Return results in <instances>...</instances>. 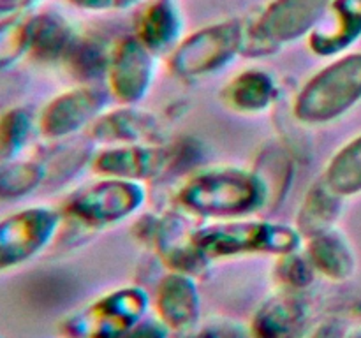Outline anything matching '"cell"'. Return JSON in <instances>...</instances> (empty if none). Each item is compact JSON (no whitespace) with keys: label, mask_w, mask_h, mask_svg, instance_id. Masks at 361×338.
Instances as JSON below:
<instances>
[{"label":"cell","mask_w":361,"mask_h":338,"mask_svg":"<svg viewBox=\"0 0 361 338\" xmlns=\"http://www.w3.org/2000/svg\"><path fill=\"white\" fill-rule=\"evenodd\" d=\"M152 296L130 284L99 296L60 324L63 338H123L148 315Z\"/></svg>","instance_id":"obj_1"},{"label":"cell","mask_w":361,"mask_h":338,"mask_svg":"<svg viewBox=\"0 0 361 338\" xmlns=\"http://www.w3.org/2000/svg\"><path fill=\"white\" fill-rule=\"evenodd\" d=\"M331 0H271L245 23L242 53L270 55L281 46L309 37Z\"/></svg>","instance_id":"obj_2"},{"label":"cell","mask_w":361,"mask_h":338,"mask_svg":"<svg viewBox=\"0 0 361 338\" xmlns=\"http://www.w3.org/2000/svg\"><path fill=\"white\" fill-rule=\"evenodd\" d=\"M361 99V53L345 55L314 76L296 101L302 122L323 123L344 115Z\"/></svg>","instance_id":"obj_3"},{"label":"cell","mask_w":361,"mask_h":338,"mask_svg":"<svg viewBox=\"0 0 361 338\" xmlns=\"http://www.w3.org/2000/svg\"><path fill=\"white\" fill-rule=\"evenodd\" d=\"M180 203L194 213L229 217L263 206V192L254 175L222 169L190 180L180 190Z\"/></svg>","instance_id":"obj_4"},{"label":"cell","mask_w":361,"mask_h":338,"mask_svg":"<svg viewBox=\"0 0 361 338\" xmlns=\"http://www.w3.org/2000/svg\"><path fill=\"white\" fill-rule=\"evenodd\" d=\"M194 242L208 261L238 254H277L298 250L300 236L295 229L267 222L215 224L194 232Z\"/></svg>","instance_id":"obj_5"},{"label":"cell","mask_w":361,"mask_h":338,"mask_svg":"<svg viewBox=\"0 0 361 338\" xmlns=\"http://www.w3.org/2000/svg\"><path fill=\"white\" fill-rule=\"evenodd\" d=\"M245 23L226 20L200 28L178 42L171 65L182 76H201L224 67L243 49Z\"/></svg>","instance_id":"obj_6"},{"label":"cell","mask_w":361,"mask_h":338,"mask_svg":"<svg viewBox=\"0 0 361 338\" xmlns=\"http://www.w3.org/2000/svg\"><path fill=\"white\" fill-rule=\"evenodd\" d=\"M59 218L46 206L23 208L0 218V273L39 256L55 236Z\"/></svg>","instance_id":"obj_7"},{"label":"cell","mask_w":361,"mask_h":338,"mask_svg":"<svg viewBox=\"0 0 361 338\" xmlns=\"http://www.w3.org/2000/svg\"><path fill=\"white\" fill-rule=\"evenodd\" d=\"M143 187L133 180H108L87 187L66 204V213L87 224L104 225L133 213L143 203Z\"/></svg>","instance_id":"obj_8"},{"label":"cell","mask_w":361,"mask_h":338,"mask_svg":"<svg viewBox=\"0 0 361 338\" xmlns=\"http://www.w3.org/2000/svg\"><path fill=\"white\" fill-rule=\"evenodd\" d=\"M155 317L169 327L173 334H189L200 327L201 292L196 278L190 275L169 271L155 287L152 298Z\"/></svg>","instance_id":"obj_9"},{"label":"cell","mask_w":361,"mask_h":338,"mask_svg":"<svg viewBox=\"0 0 361 338\" xmlns=\"http://www.w3.org/2000/svg\"><path fill=\"white\" fill-rule=\"evenodd\" d=\"M312 320L303 292H281L264 299L250 319L252 338H307Z\"/></svg>","instance_id":"obj_10"},{"label":"cell","mask_w":361,"mask_h":338,"mask_svg":"<svg viewBox=\"0 0 361 338\" xmlns=\"http://www.w3.org/2000/svg\"><path fill=\"white\" fill-rule=\"evenodd\" d=\"M154 53L136 35L122 37L109 53V87L122 102H136L147 94L154 70Z\"/></svg>","instance_id":"obj_11"},{"label":"cell","mask_w":361,"mask_h":338,"mask_svg":"<svg viewBox=\"0 0 361 338\" xmlns=\"http://www.w3.org/2000/svg\"><path fill=\"white\" fill-rule=\"evenodd\" d=\"M104 104V95L95 88H78L53 99L39 116V130L42 136L56 137L69 136L81 125L97 115Z\"/></svg>","instance_id":"obj_12"},{"label":"cell","mask_w":361,"mask_h":338,"mask_svg":"<svg viewBox=\"0 0 361 338\" xmlns=\"http://www.w3.org/2000/svg\"><path fill=\"white\" fill-rule=\"evenodd\" d=\"M361 35V0H331L323 20L310 32V49L331 56L348 49Z\"/></svg>","instance_id":"obj_13"},{"label":"cell","mask_w":361,"mask_h":338,"mask_svg":"<svg viewBox=\"0 0 361 338\" xmlns=\"http://www.w3.org/2000/svg\"><path fill=\"white\" fill-rule=\"evenodd\" d=\"M183 18L175 0H148L136 18V37L152 53L178 44Z\"/></svg>","instance_id":"obj_14"},{"label":"cell","mask_w":361,"mask_h":338,"mask_svg":"<svg viewBox=\"0 0 361 338\" xmlns=\"http://www.w3.org/2000/svg\"><path fill=\"white\" fill-rule=\"evenodd\" d=\"M169 164V151L161 148L127 146L102 154L95 161L99 173L120 180L148 178L164 171Z\"/></svg>","instance_id":"obj_15"},{"label":"cell","mask_w":361,"mask_h":338,"mask_svg":"<svg viewBox=\"0 0 361 338\" xmlns=\"http://www.w3.org/2000/svg\"><path fill=\"white\" fill-rule=\"evenodd\" d=\"M74 35L69 21L60 13L42 11L30 14V49L28 55L39 62L66 58Z\"/></svg>","instance_id":"obj_16"},{"label":"cell","mask_w":361,"mask_h":338,"mask_svg":"<svg viewBox=\"0 0 361 338\" xmlns=\"http://www.w3.org/2000/svg\"><path fill=\"white\" fill-rule=\"evenodd\" d=\"M307 257L317 275L331 282H345L355 275L356 259L345 239L335 232L312 236L307 249Z\"/></svg>","instance_id":"obj_17"},{"label":"cell","mask_w":361,"mask_h":338,"mask_svg":"<svg viewBox=\"0 0 361 338\" xmlns=\"http://www.w3.org/2000/svg\"><path fill=\"white\" fill-rule=\"evenodd\" d=\"M157 123L143 111H115L95 122L92 136L102 141L137 143L155 137Z\"/></svg>","instance_id":"obj_18"},{"label":"cell","mask_w":361,"mask_h":338,"mask_svg":"<svg viewBox=\"0 0 361 338\" xmlns=\"http://www.w3.org/2000/svg\"><path fill=\"white\" fill-rule=\"evenodd\" d=\"M224 97L226 102L236 111L259 113L274 101V81L261 70H245L229 83Z\"/></svg>","instance_id":"obj_19"},{"label":"cell","mask_w":361,"mask_h":338,"mask_svg":"<svg viewBox=\"0 0 361 338\" xmlns=\"http://www.w3.org/2000/svg\"><path fill=\"white\" fill-rule=\"evenodd\" d=\"M338 194L328 187L326 182L317 183L307 194L298 215L300 232L309 236H317L326 232L337 220L338 210H341V199Z\"/></svg>","instance_id":"obj_20"},{"label":"cell","mask_w":361,"mask_h":338,"mask_svg":"<svg viewBox=\"0 0 361 338\" xmlns=\"http://www.w3.org/2000/svg\"><path fill=\"white\" fill-rule=\"evenodd\" d=\"M293 165L288 154L279 146H270L263 151L254 171L263 192V206H275L284 197L291 182Z\"/></svg>","instance_id":"obj_21"},{"label":"cell","mask_w":361,"mask_h":338,"mask_svg":"<svg viewBox=\"0 0 361 338\" xmlns=\"http://www.w3.org/2000/svg\"><path fill=\"white\" fill-rule=\"evenodd\" d=\"M324 182L341 197L361 192V136L331 158Z\"/></svg>","instance_id":"obj_22"},{"label":"cell","mask_w":361,"mask_h":338,"mask_svg":"<svg viewBox=\"0 0 361 338\" xmlns=\"http://www.w3.org/2000/svg\"><path fill=\"white\" fill-rule=\"evenodd\" d=\"M46 178L44 164L35 161L0 162V201H13L34 192Z\"/></svg>","instance_id":"obj_23"},{"label":"cell","mask_w":361,"mask_h":338,"mask_svg":"<svg viewBox=\"0 0 361 338\" xmlns=\"http://www.w3.org/2000/svg\"><path fill=\"white\" fill-rule=\"evenodd\" d=\"M30 49V13L14 14L0 21V70L20 62Z\"/></svg>","instance_id":"obj_24"},{"label":"cell","mask_w":361,"mask_h":338,"mask_svg":"<svg viewBox=\"0 0 361 338\" xmlns=\"http://www.w3.org/2000/svg\"><path fill=\"white\" fill-rule=\"evenodd\" d=\"M34 130L32 115L23 108L7 109L0 115V162L14 161L27 146Z\"/></svg>","instance_id":"obj_25"},{"label":"cell","mask_w":361,"mask_h":338,"mask_svg":"<svg viewBox=\"0 0 361 338\" xmlns=\"http://www.w3.org/2000/svg\"><path fill=\"white\" fill-rule=\"evenodd\" d=\"M316 275L309 257L300 256L298 252L281 256V261L275 266V280L284 291L303 292L314 284Z\"/></svg>","instance_id":"obj_26"},{"label":"cell","mask_w":361,"mask_h":338,"mask_svg":"<svg viewBox=\"0 0 361 338\" xmlns=\"http://www.w3.org/2000/svg\"><path fill=\"white\" fill-rule=\"evenodd\" d=\"M66 60L74 74L81 77H94L108 69L109 55H106L90 39H74Z\"/></svg>","instance_id":"obj_27"},{"label":"cell","mask_w":361,"mask_h":338,"mask_svg":"<svg viewBox=\"0 0 361 338\" xmlns=\"http://www.w3.org/2000/svg\"><path fill=\"white\" fill-rule=\"evenodd\" d=\"M196 331L200 338H252L249 326L245 327L235 320H217L197 327Z\"/></svg>","instance_id":"obj_28"},{"label":"cell","mask_w":361,"mask_h":338,"mask_svg":"<svg viewBox=\"0 0 361 338\" xmlns=\"http://www.w3.org/2000/svg\"><path fill=\"white\" fill-rule=\"evenodd\" d=\"M173 333L169 327L157 317L147 315L136 324L123 338H171Z\"/></svg>","instance_id":"obj_29"},{"label":"cell","mask_w":361,"mask_h":338,"mask_svg":"<svg viewBox=\"0 0 361 338\" xmlns=\"http://www.w3.org/2000/svg\"><path fill=\"white\" fill-rule=\"evenodd\" d=\"M73 7L81 11H90V13H106V11L129 9L137 6L145 0H67Z\"/></svg>","instance_id":"obj_30"},{"label":"cell","mask_w":361,"mask_h":338,"mask_svg":"<svg viewBox=\"0 0 361 338\" xmlns=\"http://www.w3.org/2000/svg\"><path fill=\"white\" fill-rule=\"evenodd\" d=\"M307 338H349L348 324L345 320L331 317V319L321 323L319 326L312 327Z\"/></svg>","instance_id":"obj_31"},{"label":"cell","mask_w":361,"mask_h":338,"mask_svg":"<svg viewBox=\"0 0 361 338\" xmlns=\"http://www.w3.org/2000/svg\"><path fill=\"white\" fill-rule=\"evenodd\" d=\"M41 0H0V16H14V14L28 13Z\"/></svg>","instance_id":"obj_32"},{"label":"cell","mask_w":361,"mask_h":338,"mask_svg":"<svg viewBox=\"0 0 361 338\" xmlns=\"http://www.w3.org/2000/svg\"><path fill=\"white\" fill-rule=\"evenodd\" d=\"M180 338H200V337H197V331H192V333L183 334V337H180Z\"/></svg>","instance_id":"obj_33"},{"label":"cell","mask_w":361,"mask_h":338,"mask_svg":"<svg viewBox=\"0 0 361 338\" xmlns=\"http://www.w3.org/2000/svg\"><path fill=\"white\" fill-rule=\"evenodd\" d=\"M349 338H361V334H356V337H349Z\"/></svg>","instance_id":"obj_34"},{"label":"cell","mask_w":361,"mask_h":338,"mask_svg":"<svg viewBox=\"0 0 361 338\" xmlns=\"http://www.w3.org/2000/svg\"><path fill=\"white\" fill-rule=\"evenodd\" d=\"M0 338H4V337H2V334H0Z\"/></svg>","instance_id":"obj_35"}]
</instances>
